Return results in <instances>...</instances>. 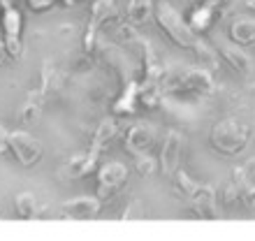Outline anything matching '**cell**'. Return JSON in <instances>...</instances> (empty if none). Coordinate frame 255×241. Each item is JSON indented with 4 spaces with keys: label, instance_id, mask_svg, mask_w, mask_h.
I'll return each instance as SVG.
<instances>
[{
    "label": "cell",
    "instance_id": "11",
    "mask_svg": "<svg viewBox=\"0 0 255 241\" xmlns=\"http://www.w3.org/2000/svg\"><path fill=\"white\" fill-rule=\"evenodd\" d=\"M153 141H155V127L151 123H134L132 127H128L123 146L132 158H137V155L148 153Z\"/></svg>",
    "mask_w": 255,
    "mask_h": 241
},
{
    "label": "cell",
    "instance_id": "8",
    "mask_svg": "<svg viewBox=\"0 0 255 241\" xmlns=\"http://www.w3.org/2000/svg\"><path fill=\"white\" fill-rule=\"evenodd\" d=\"M183 148H186V137L179 130H169L162 139L160 155H158V172L162 176H172L181 169V158H183Z\"/></svg>",
    "mask_w": 255,
    "mask_h": 241
},
{
    "label": "cell",
    "instance_id": "5",
    "mask_svg": "<svg viewBox=\"0 0 255 241\" xmlns=\"http://www.w3.org/2000/svg\"><path fill=\"white\" fill-rule=\"evenodd\" d=\"M56 88V70L51 63H44L42 67V79H40V86L33 88L30 93H28L26 102L21 105V112H19V120L23 125L28 123H35V120L40 119L42 114V107H44V102L49 100V95L51 91Z\"/></svg>",
    "mask_w": 255,
    "mask_h": 241
},
{
    "label": "cell",
    "instance_id": "13",
    "mask_svg": "<svg viewBox=\"0 0 255 241\" xmlns=\"http://www.w3.org/2000/svg\"><path fill=\"white\" fill-rule=\"evenodd\" d=\"M102 209V200L95 195H81V197H72V200H67L63 204L61 214L67 216V218H74V221H88V218H95V216L100 214Z\"/></svg>",
    "mask_w": 255,
    "mask_h": 241
},
{
    "label": "cell",
    "instance_id": "7",
    "mask_svg": "<svg viewBox=\"0 0 255 241\" xmlns=\"http://www.w3.org/2000/svg\"><path fill=\"white\" fill-rule=\"evenodd\" d=\"M128 176H130L128 167L119 160L100 165V167H98V193L95 195H98L102 202H109L112 197H116V195L126 188Z\"/></svg>",
    "mask_w": 255,
    "mask_h": 241
},
{
    "label": "cell",
    "instance_id": "10",
    "mask_svg": "<svg viewBox=\"0 0 255 241\" xmlns=\"http://www.w3.org/2000/svg\"><path fill=\"white\" fill-rule=\"evenodd\" d=\"M188 204L193 209V214L202 221H221L223 211L218 207V200H216V190L207 183H200L197 190L188 197Z\"/></svg>",
    "mask_w": 255,
    "mask_h": 241
},
{
    "label": "cell",
    "instance_id": "17",
    "mask_svg": "<svg viewBox=\"0 0 255 241\" xmlns=\"http://www.w3.org/2000/svg\"><path fill=\"white\" fill-rule=\"evenodd\" d=\"M116 134H119V123H116V119H105L100 125L95 127L88 151H93L95 155H102V151L112 144V139H114Z\"/></svg>",
    "mask_w": 255,
    "mask_h": 241
},
{
    "label": "cell",
    "instance_id": "14",
    "mask_svg": "<svg viewBox=\"0 0 255 241\" xmlns=\"http://www.w3.org/2000/svg\"><path fill=\"white\" fill-rule=\"evenodd\" d=\"M218 14H221V7L218 5H211L207 0H202L200 5H195L188 14V23L193 26L195 33H209L211 28L216 26V21H218Z\"/></svg>",
    "mask_w": 255,
    "mask_h": 241
},
{
    "label": "cell",
    "instance_id": "19",
    "mask_svg": "<svg viewBox=\"0 0 255 241\" xmlns=\"http://www.w3.org/2000/svg\"><path fill=\"white\" fill-rule=\"evenodd\" d=\"M230 40L242 44V47L255 44V16H242V19L232 21L230 23Z\"/></svg>",
    "mask_w": 255,
    "mask_h": 241
},
{
    "label": "cell",
    "instance_id": "15",
    "mask_svg": "<svg viewBox=\"0 0 255 241\" xmlns=\"http://www.w3.org/2000/svg\"><path fill=\"white\" fill-rule=\"evenodd\" d=\"M221 56H223V60L239 74V77H249V74L255 70V63H253V58H251V54H246L244 47L242 44H237V42H232V44H230V42L228 44H223Z\"/></svg>",
    "mask_w": 255,
    "mask_h": 241
},
{
    "label": "cell",
    "instance_id": "21",
    "mask_svg": "<svg viewBox=\"0 0 255 241\" xmlns=\"http://www.w3.org/2000/svg\"><path fill=\"white\" fill-rule=\"evenodd\" d=\"M172 181H174V188H176V193L183 195L186 200H188L190 195L197 190V186H200V181H195L190 174H186L183 169H179L174 176H172Z\"/></svg>",
    "mask_w": 255,
    "mask_h": 241
},
{
    "label": "cell",
    "instance_id": "20",
    "mask_svg": "<svg viewBox=\"0 0 255 241\" xmlns=\"http://www.w3.org/2000/svg\"><path fill=\"white\" fill-rule=\"evenodd\" d=\"M14 209H16V216L23 218V221H30L35 216H40V204L35 200L33 193H19L14 197Z\"/></svg>",
    "mask_w": 255,
    "mask_h": 241
},
{
    "label": "cell",
    "instance_id": "4",
    "mask_svg": "<svg viewBox=\"0 0 255 241\" xmlns=\"http://www.w3.org/2000/svg\"><path fill=\"white\" fill-rule=\"evenodd\" d=\"M0 153L14 158L21 167H35L42 158V141L26 130H7L0 123Z\"/></svg>",
    "mask_w": 255,
    "mask_h": 241
},
{
    "label": "cell",
    "instance_id": "3",
    "mask_svg": "<svg viewBox=\"0 0 255 241\" xmlns=\"http://www.w3.org/2000/svg\"><path fill=\"white\" fill-rule=\"evenodd\" d=\"M251 139H253V127L235 116L221 119L209 132V144L221 155H239L246 151Z\"/></svg>",
    "mask_w": 255,
    "mask_h": 241
},
{
    "label": "cell",
    "instance_id": "23",
    "mask_svg": "<svg viewBox=\"0 0 255 241\" xmlns=\"http://www.w3.org/2000/svg\"><path fill=\"white\" fill-rule=\"evenodd\" d=\"M26 2L33 12H47V9H51L58 0H26Z\"/></svg>",
    "mask_w": 255,
    "mask_h": 241
},
{
    "label": "cell",
    "instance_id": "6",
    "mask_svg": "<svg viewBox=\"0 0 255 241\" xmlns=\"http://www.w3.org/2000/svg\"><path fill=\"white\" fill-rule=\"evenodd\" d=\"M119 16V2L116 0H95L91 5V16H88L86 30H84V49L86 54H95V49L100 44L102 28L112 23Z\"/></svg>",
    "mask_w": 255,
    "mask_h": 241
},
{
    "label": "cell",
    "instance_id": "12",
    "mask_svg": "<svg viewBox=\"0 0 255 241\" xmlns=\"http://www.w3.org/2000/svg\"><path fill=\"white\" fill-rule=\"evenodd\" d=\"M98 165H100V155H95L93 151L72 155V158L63 165V169L58 172V176H61V179H67V181L86 179L88 174H93L95 169H98Z\"/></svg>",
    "mask_w": 255,
    "mask_h": 241
},
{
    "label": "cell",
    "instance_id": "2",
    "mask_svg": "<svg viewBox=\"0 0 255 241\" xmlns=\"http://www.w3.org/2000/svg\"><path fill=\"white\" fill-rule=\"evenodd\" d=\"M214 77L209 67H195V65H183L176 67L172 72H165L160 86V95H193V98H209L214 93ZM162 102V100H160Z\"/></svg>",
    "mask_w": 255,
    "mask_h": 241
},
{
    "label": "cell",
    "instance_id": "26",
    "mask_svg": "<svg viewBox=\"0 0 255 241\" xmlns=\"http://www.w3.org/2000/svg\"><path fill=\"white\" fill-rule=\"evenodd\" d=\"M246 9H253L255 12V0H246Z\"/></svg>",
    "mask_w": 255,
    "mask_h": 241
},
{
    "label": "cell",
    "instance_id": "18",
    "mask_svg": "<svg viewBox=\"0 0 255 241\" xmlns=\"http://www.w3.org/2000/svg\"><path fill=\"white\" fill-rule=\"evenodd\" d=\"M155 14L153 0H130L126 7V19L130 26H144Z\"/></svg>",
    "mask_w": 255,
    "mask_h": 241
},
{
    "label": "cell",
    "instance_id": "25",
    "mask_svg": "<svg viewBox=\"0 0 255 241\" xmlns=\"http://www.w3.org/2000/svg\"><path fill=\"white\" fill-rule=\"evenodd\" d=\"M5 58H7V49H5V40L0 37V65L5 63Z\"/></svg>",
    "mask_w": 255,
    "mask_h": 241
},
{
    "label": "cell",
    "instance_id": "24",
    "mask_svg": "<svg viewBox=\"0 0 255 241\" xmlns=\"http://www.w3.org/2000/svg\"><path fill=\"white\" fill-rule=\"evenodd\" d=\"M141 202L139 200H134L132 204H130V209L128 211H123V221H130V218H141Z\"/></svg>",
    "mask_w": 255,
    "mask_h": 241
},
{
    "label": "cell",
    "instance_id": "22",
    "mask_svg": "<svg viewBox=\"0 0 255 241\" xmlns=\"http://www.w3.org/2000/svg\"><path fill=\"white\" fill-rule=\"evenodd\" d=\"M134 160H137V169H139V174H153L155 169H158V158H151L148 153L137 155Z\"/></svg>",
    "mask_w": 255,
    "mask_h": 241
},
{
    "label": "cell",
    "instance_id": "16",
    "mask_svg": "<svg viewBox=\"0 0 255 241\" xmlns=\"http://www.w3.org/2000/svg\"><path fill=\"white\" fill-rule=\"evenodd\" d=\"M141 102L139 98V84L137 81H128L126 86H123L121 95H119V100L114 102V114L116 116H130L137 112V105Z\"/></svg>",
    "mask_w": 255,
    "mask_h": 241
},
{
    "label": "cell",
    "instance_id": "9",
    "mask_svg": "<svg viewBox=\"0 0 255 241\" xmlns=\"http://www.w3.org/2000/svg\"><path fill=\"white\" fill-rule=\"evenodd\" d=\"M0 30H2V40H5L7 56L14 60L21 58L23 44H21V30H23V19H21L19 9L14 5L2 7L0 9Z\"/></svg>",
    "mask_w": 255,
    "mask_h": 241
},
{
    "label": "cell",
    "instance_id": "27",
    "mask_svg": "<svg viewBox=\"0 0 255 241\" xmlns=\"http://www.w3.org/2000/svg\"><path fill=\"white\" fill-rule=\"evenodd\" d=\"M207 2H211V5H218V7H221L225 0H207Z\"/></svg>",
    "mask_w": 255,
    "mask_h": 241
},
{
    "label": "cell",
    "instance_id": "1",
    "mask_svg": "<svg viewBox=\"0 0 255 241\" xmlns=\"http://www.w3.org/2000/svg\"><path fill=\"white\" fill-rule=\"evenodd\" d=\"M153 16H155V23L160 26V30L167 35L169 40L174 42L176 47L193 51V54L197 56L209 70L218 67V56H216V51L209 47L207 42L202 40L200 33H195L193 26L188 23V19H186L172 2H167V0H158V2H155V14Z\"/></svg>",
    "mask_w": 255,
    "mask_h": 241
}]
</instances>
